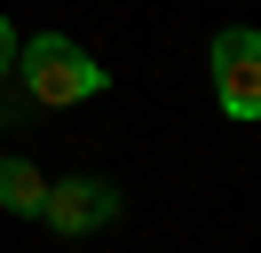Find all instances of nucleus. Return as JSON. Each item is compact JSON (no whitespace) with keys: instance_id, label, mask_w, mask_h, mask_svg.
Masks as SVG:
<instances>
[{"instance_id":"obj_1","label":"nucleus","mask_w":261,"mask_h":253,"mask_svg":"<svg viewBox=\"0 0 261 253\" xmlns=\"http://www.w3.org/2000/svg\"><path fill=\"white\" fill-rule=\"evenodd\" d=\"M16 79H24V95H32L40 111L95 103V95L111 87V71H103L71 32H40V40H24V47H16Z\"/></svg>"},{"instance_id":"obj_2","label":"nucleus","mask_w":261,"mask_h":253,"mask_svg":"<svg viewBox=\"0 0 261 253\" xmlns=\"http://www.w3.org/2000/svg\"><path fill=\"white\" fill-rule=\"evenodd\" d=\"M206 79H214V103L222 119H261V32L253 24H222L206 47Z\"/></svg>"},{"instance_id":"obj_3","label":"nucleus","mask_w":261,"mask_h":253,"mask_svg":"<svg viewBox=\"0 0 261 253\" xmlns=\"http://www.w3.org/2000/svg\"><path fill=\"white\" fill-rule=\"evenodd\" d=\"M40 221H48L56 237H95V230L119 221V190L103 182V174H64V182H48Z\"/></svg>"},{"instance_id":"obj_4","label":"nucleus","mask_w":261,"mask_h":253,"mask_svg":"<svg viewBox=\"0 0 261 253\" xmlns=\"http://www.w3.org/2000/svg\"><path fill=\"white\" fill-rule=\"evenodd\" d=\"M0 206L16 221H40V206H48V174L32 166V158H0Z\"/></svg>"},{"instance_id":"obj_5","label":"nucleus","mask_w":261,"mask_h":253,"mask_svg":"<svg viewBox=\"0 0 261 253\" xmlns=\"http://www.w3.org/2000/svg\"><path fill=\"white\" fill-rule=\"evenodd\" d=\"M16 47H24V32H16V24H8V16H0V79L16 71Z\"/></svg>"},{"instance_id":"obj_6","label":"nucleus","mask_w":261,"mask_h":253,"mask_svg":"<svg viewBox=\"0 0 261 253\" xmlns=\"http://www.w3.org/2000/svg\"><path fill=\"white\" fill-rule=\"evenodd\" d=\"M0 127H8V111H0Z\"/></svg>"}]
</instances>
